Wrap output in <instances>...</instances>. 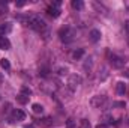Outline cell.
I'll use <instances>...</instances> for the list:
<instances>
[{"label": "cell", "mask_w": 129, "mask_h": 128, "mask_svg": "<svg viewBox=\"0 0 129 128\" xmlns=\"http://www.w3.org/2000/svg\"><path fill=\"white\" fill-rule=\"evenodd\" d=\"M96 128H108V124H98Z\"/></svg>", "instance_id": "22"}, {"label": "cell", "mask_w": 129, "mask_h": 128, "mask_svg": "<svg viewBox=\"0 0 129 128\" xmlns=\"http://www.w3.org/2000/svg\"><path fill=\"white\" fill-rule=\"evenodd\" d=\"M116 92H117L119 95H125V92H126V84H125L123 81H119V83L116 84Z\"/></svg>", "instance_id": "10"}, {"label": "cell", "mask_w": 129, "mask_h": 128, "mask_svg": "<svg viewBox=\"0 0 129 128\" xmlns=\"http://www.w3.org/2000/svg\"><path fill=\"white\" fill-rule=\"evenodd\" d=\"M72 8L77 9V11H81V9L84 8V3H83L81 0H72Z\"/></svg>", "instance_id": "12"}, {"label": "cell", "mask_w": 129, "mask_h": 128, "mask_svg": "<svg viewBox=\"0 0 129 128\" xmlns=\"http://www.w3.org/2000/svg\"><path fill=\"white\" fill-rule=\"evenodd\" d=\"M66 72H68V68H60V72H59V74L63 75V74H66Z\"/></svg>", "instance_id": "24"}, {"label": "cell", "mask_w": 129, "mask_h": 128, "mask_svg": "<svg viewBox=\"0 0 129 128\" xmlns=\"http://www.w3.org/2000/svg\"><path fill=\"white\" fill-rule=\"evenodd\" d=\"M123 75H128V77H129V71H125V72H123Z\"/></svg>", "instance_id": "26"}, {"label": "cell", "mask_w": 129, "mask_h": 128, "mask_svg": "<svg viewBox=\"0 0 129 128\" xmlns=\"http://www.w3.org/2000/svg\"><path fill=\"white\" fill-rule=\"evenodd\" d=\"M26 24L27 26H30L33 30H36V32H42L44 29H45V21L41 18V17H38V15H29L27 18H26Z\"/></svg>", "instance_id": "1"}, {"label": "cell", "mask_w": 129, "mask_h": 128, "mask_svg": "<svg viewBox=\"0 0 129 128\" xmlns=\"http://www.w3.org/2000/svg\"><path fill=\"white\" fill-rule=\"evenodd\" d=\"M80 84H81V77L80 75H77V74L69 75V78H68V88L71 91H77V88Z\"/></svg>", "instance_id": "4"}, {"label": "cell", "mask_w": 129, "mask_h": 128, "mask_svg": "<svg viewBox=\"0 0 129 128\" xmlns=\"http://www.w3.org/2000/svg\"><path fill=\"white\" fill-rule=\"evenodd\" d=\"M125 30H126V33H128V36H129V21L125 23Z\"/></svg>", "instance_id": "23"}, {"label": "cell", "mask_w": 129, "mask_h": 128, "mask_svg": "<svg viewBox=\"0 0 129 128\" xmlns=\"http://www.w3.org/2000/svg\"><path fill=\"white\" fill-rule=\"evenodd\" d=\"M89 36H90V41L92 42H98L99 39H101V32L98 30V29H93V30H90V33H89Z\"/></svg>", "instance_id": "9"}, {"label": "cell", "mask_w": 129, "mask_h": 128, "mask_svg": "<svg viewBox=\"0 0 129 128\" xmlns=\"http://www.w3.org/2000/svg\"><path fill=\"white\" fill-rule=\"evenodd\" d=\"M75 36H77V30L72 29V27H69V26H64V27H62L59 30V38H60V41L64 42V44L72 42L75 39Z\"/></svg>", "instance_id": "2"}, {"label": "cell", "mask_w": 129, "mask_h": 128, "mask_svg": "<svg viewBox=\"0 0 129 128\" xmlns=\"http://www.w3.org/2000/svg\"><path fill=\"white\" fill-rule=\"evenodd\" d=\"M17 102H18V104H27V102H29V96L20 94V95L17 96Z\"/></svg>", "instance_id": "14"}, {"label": "cell", "mask_w": 129, "mask_h": 128, "mask_svg": "<svg viewBox=\"0 0 129 128\" xmlns=\"http://www.w3.org/2000/svg\"><path fill=\"white\" fill-rule=\"evenodd\" d=\"M0 48L2 50H9L11 48V41L6 36H0Z\"/></svg>", "instance_id": "8"}, {"label": "cell", "mask_w": 129, "mask_h": 128, "mask_svg": "<svg viewBox=\"0 0 129 128\" xmlns=\"http://www.w3.org/2000/svg\"><path fill=\"white\" fill-rule=\"evenodd\" d=\"M2 83H3V75L0 74V84H2Z\"/></svg>", "instance_id": "25"}, {"label": "cell", "mask_w": 129, "mask_h": 128, "mask_svg": "<svg viewBox=\"0 0 129 128\" xmlns=\"http://www.w3.org/2000/svg\"><path fill=\"white\" fill-rule=\"evenodd\" d=\"M47 12H48V15L50 17H53V18H57L59 15H60V9L57 8V6H48V9H47Z\"/></svg>", "instance_id": "7"}, {"label": "cell", "mask_w": 129, "mask_h": 128, "mask_svg": "<svg viewBox=\"0 0 129 128\" xmlns=\"http://www.w3.org/2000/svg\"><path fill=\"white\" fill-rule=\"evenodd\" d=\"M105 102H107V96L105 95H95L92 99H90L92 107H96V109H101Z\"/></svg>", "instance_id": "5"}, {"label": "cell", "mask_w": 129, "mask_h": 128, "mask_svg": "<svg viewBox=\"0 0 129 128\" xmlns=\"http://www.w3.org/2000/svg\"><path fill=\"white\" fill-rule=\"evenodd\" d=\"M80 128H92V125L87 119H81L80 121Z\"/></svg>", "instance_id": "17"}, {"label": "cell", "mask_w": 129, "mask_h": 128, "mask_svg": "<svg viewBox=\"0 0 129 128\" xmlns=\"http://www.w3.org/2000/svg\"><path fill=\"white\" fill-rule=\"evenodd\" d=\"M21 94L26 96H30L32 95V89L30 88H27V86H21Z\"/></svg>", "instance_id": "16"}, {"label": "cell", "mask_w": 129, "mask_h": 128, "mask_svg": "<svg viewBox=\"0 0 129 128\" xmlns=\"http://www.w3.org/2000/svg\"><path fill=\"white\" fill-rule=\"evenodd\" d=\"M83 54H84V50H83V48H78V50H75V51L72 53V57H74L75 60H80V59L83 57Z\"/></svg>", "instance_id": "13"}, {"label": "cell", "mask_w": 129, "mask_h": 128, "mask_svg": "<svg viewBox=\"0 0 129 128\" xmlns=\"http://www.w3.org/2000/svg\"><path fill=\"white\" fill-rule=\"evenodd\" d=\"M24 118H26V113H24L23 110L15 109V110L12 112V119H14V121H24Z\"/></svg>", "instance_id": "6"}, {"label": "cell", "mask_w": 129, "mask_h": 128, "mask_svg": "<svg viewBox=\"0 0 129 128\" xmlns=\"http://www.w3.org/2000/svg\"><path fill=\"white\" fill-rule=\"evenodd\" d=\"M113 107H125V102H114Z\"/></svg>", "instance_id": "20"}, {"label": "cell", "mask_w": 129, "mask_h": 128, "mask_svg": "<svg viewBox=\"0 0 129 128\" xmlns=\"http://www.w3.org/2000/svg\"><path fill=\"white\" fill-rule=\"evenodd\" d=\"M24 128H35V127H33V125H26Z\"/></svg>", "instance_id": "27"}, {"label": "cell", "mask_w": 129, "mask_h": 128, "mask_svg": "<svg viewBox=\"0 0 129 128\" xmlns=\"http://www.w3.org/2000/svg\"><path fill=\"white\" fill-rule=\"evenodd\" d=\"M32 112L35 113V115H42V113H44V107H42L41 104H33Z\"/></svg>", "instance_id": "11"}, {"label": "cell", "mask_w": 129, "mask_h": 128, "mask_svg": "<svg viewBox=\"0 0 129 128\" xmlns=\"http://www.w3.org/2000/svg\"><path fill=\"white\" fill-rule=\"evenodd\" d=\"M0 66H2L3 69H6V71H9V69H11V63H9V60H8V59H2V60H0Z\"/></svg>", "instance_id": "15"}, {"label": "cell", "mask_w": 129, "mask_h": 128, "mask_svg": "<svg viewBox=\"0 0 129 128\" xmlns=\"http://www.w3.org/2000/svg\"><path fill=\"white\" fill-rule=\"evenodd\" d=\"M15 5H17V8H23V6L26 5V2H17Z\"/></svg>", "instance_id": "21"}, {"label": "cell", "mask_w": 129, "mask_h": 128, "mask_svg": "<svg viewBox=\"0 0 129 128\" xmlns=\"http://www.w3.org/2000/svg\"><path fill=\"white\" fill-rule=\"evenodd\" d=\"M108 59H110V63L113 68H123L125 63H126V60H125V57H122V56H119V54H108Z\"/></svg>", "instance_id": "3"}, {"label": "cell", "mask_w": 129, "mask_h": 128, "mask_svg": "<svg viewBox=\"0 0 129 128\" xmlns=\"http://www.w3.org/2000/svg\"><path fill=\"white\" fill-rule=\"evenodd\" d=\"M39 74H41V75H44V77H45V75H48V69H47V68H42V69H41V72H39Z\"/></svg>", "instance_id": "19"}, {"label": "cell", "mask_w": 129, "mask_h": 128, "mask_svg": "<svg viewBox=\"0 0 129 128\" xmlns=\"http://www.w3.org/2000/svg\"><path fill=\"white\" fill-rule=\"evenodd\" d=\"M66 128H77L75 121H74V119H68V122H66Z\"/></svg>", "instance_id": "18"}]
</instances>
